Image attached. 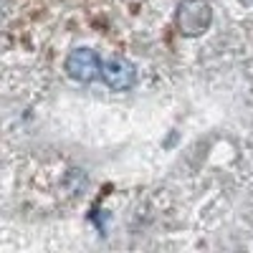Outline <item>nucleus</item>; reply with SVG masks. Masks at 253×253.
I'll return each instance as SVG.
<instances>
[{
  "instance_id": "nucleus-2",
  "label": "nucleus",
  "mask_w": 253,
  "mask_h": 253,
  "mask_svg": "<svg viewBox=\"0 0 253 253\" xmlns=\"http://www.w3.org/2000/svg\"><path fill=\"white\" fill-rule=\"evenodd\" d=\"M99 79L107 84L112 91H129L134 84H137V69H134V63L129 58L114 56V58L101 61Z\"/></svg>"
},
{
  "instance_id": "nucleus-1",
  "label": "nucleus",
  "mask_w": 253,
  "mask_h": 253,
  "mask_svg": "<svg viewBox=\"0 0 253 253\" xmlns=\"http://www.w3.org/2000/svg\"><path fill=\"white\" fill-rule=\"evenodd\" d=\"M175 20L182 36L198 38L213 23V8H210L208 0H180Z\"/></svg>"
},
{
  "instance_id": "nucleus-3",
  "label": "nucleus",
  "mask_w": 253,
  "mask_h": 253,
  "mask_svg": "<svg viewBox=\"0 0 253 253\" xmlns=\"http://www.w3.org/2000/svg\"><path fill=\"white\" fill-rule=\"evenodd\" d=\"M66 74L79 84H91L101 74V58L91 48H74L66 56Z\"/></svg>"
}]
</instances>
